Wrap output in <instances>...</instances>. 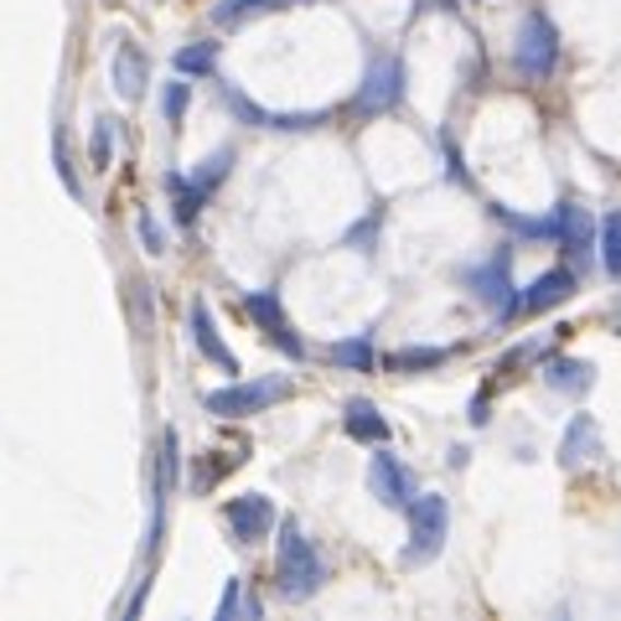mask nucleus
<instances>
[{
	"label": "nucleus",
	"instance_id": "obj_1",
	"mask_svg": "<svg viewBox=\"0 0 621 621\" xmlns=\"http://www.w3.org/2000/svg\"><path fill=\"white\" fill-rule=\"evenodd\" d=\"M327 581V564L316 554V543L306 539V528L285 518L280 524V549H274V585H280V596L285 601H310L316 590Z\"/></svg>",
	"mask_w": 621,
	"mask_h": 621
},
{
	"label": "nucleus",
	"instance_id": "obj_2",
	"mask_svg": "<svg viewBox=\"0 0 621 621\" xmlns=\"http://www.w3.org/2000/svg\"><path fill=\"white\" fill-rule=\"evenodd\" d=\"M409 518V543L399 564H430L441 549H446V534H450V503L441 492H414V503L405 507Z\"/></svg>",
	"mask_w": 621,
	"mask_h": 621
},
{
	"label": "nucleus",
	"instance_id": "obj_3",
	"mask_svg": "<svg viewBox=\"0 0 621 621\" xmlns=\"http://www.w3.org/2000/svg\"><path fill=\"white\" fill-rule=\"evenodd\" d=\"M291 378L285 373H270V378H233L229 388H213L202 405H208V414H218V420H249V414H265L270 405H280V399H291Z\"/></svg>",
	"mask_w": 621,
	"mask_h": 621
},
{
	"label": "nucleus",
	"instance_id": "obj_4",
	"mask_svg": "<svg viewBox=\"0 0 621 621\" xmlns=\"http://www.w3.org/2000/svg\"><path fill=\"white\" fill-rule=\"evenodd\" d=\"M513 68H518V78H528V83H543V78H554V68H560V26L543 16V11H528L524 26H518Z\"/></svg>",
	"mask_w": 621,
	"mask_h": 621
},
{
	"label": "nucleus",
	"instance_id": "obj_5",
	"mask_svg": "<svg viewBox=\"0 0 621 621\" xmlns=\"http://www.w3.org/2000/svg\"><path fill=\"white\" fill-rule=\"evenodd\" d=\"M466 291L477 295L487 310H497L503 321L518 316V285H513V254L497 249L492 259H482L477 270H466Z\"/></svg>",
	"mask_w": 621,
	"mask_h": 621
},
{
	"label": "nucleus",
	"instance_id": "obj_6",
	"mask_svg": "<svg viewBox=\"0 0 621 621\" xmlns=\"http://www.w3.org/2000/svg\"><path fill=\"white\" fill-rule=\"evenodd\" d=\"M399 98H405V62L373 58V68L363 73V89H358V98H352V109H358L363 119H373V115H388Z\"/></svg>",
	"mask_w": 621,
	"mask_h": 621
},
{
	"label": "nucleus",
	"instance_id": "obj_7",
	"mask_svg": "<svg viewBox=\"0 0 621 621\" xmlns=\"http://www.w3.org/2000/svg\"><path fill=\"white\" fill-rule=\"evenodd\" d=\"M368 492L378 497L384 507H394V513H405L409 503H414V492H420V482H414V471H409L399 456H388V450H378L368 461Z\"/></svg>",
	"mask_w": 621,
	"mask_h": 621
},
{
	"label": "nucleus",
	"instance_id": "obj_8",
	"mask_svg": "<svg viewBox=\"0 0 621 621\" xmlns=\"http://www.w3.org/2000/svg\"><path fill=\"white\" fill-rule=\"evenodd\" d=\"M244 310H249V321L265 331L270 342H280L291 358H306V342L295 337L291 316H285V306H280V295H274V291H249V295H244Z\"/></svg>",
	"mask_w": 621,
	"mask_h": 621
},
{
	"label": "nucleus",
	"instance_id": "obj_9",
	"mask_svg": "<svg viewBox=\"0 0 621 621\" xmlns=\"http://www.w3.org/2000/svg\"><path fill=\"white\" fill-rule=\"evenodd\" d=\"M223 518H229L238 543H259V539H270V528H274V503L265 492H244V497H233L223 507Z\"/></svg>",
	"mask_w": 621,
	"mask_h": 621
},
{
	"label": "nucleus",
	"instance_id": "obj_10",
	"mask_svg": "<svg viewBox=\"0 0 621 621\" xmlns=\"http://www.w3.org/2000/svg\"><path fill=\"white\" fill-rule=\"evenodd\" d=\"M109 78H115V94L119 98H145V83H151V58H145V47H136L130 37H119L115 58H109Z\"/></svg>",
	"mask_w": 621,
	"mask_h": 621
},
{
	"label": "nucleus",
	"instance_id": "obj_11",
	"mask_svg": "<svg viewBox=\"0 0 621 621\" xmlns=\"http://www.w3.org/2000/svg\"><path fill=\"white\" fill-rule=\"evenodd\" d=\"M187 327H192V348L202 352L208 363H218V368L229 373V378H238V358L223 348V337H218V321H213V306H208V301H192V310H187Z\"/></svg>",
	"mask_w": 621,
	"mask_h": 621
},
{
	"label": "nucleus",
	"instance_id": "obj_12",
	"mask_svg": "<svg viewBox=\"0 0 621 621\" xmlns=\"http://www.w3.org/2000/svg\"><path fill=\"white\" fill-rule=\"evenodd\" d=\"M570 295H575V274L570 270H543L528 291H518V316H539V310L570 301Z\"/></svg>",
	"mask_w": 621,
	"mask_h": 621
},
{
	"label": "nucleus",
	"instance_id": "obj_13",
	"mask_svg": "<svg viewBox=\"0 0 621 621\" xmlns=\"http://www.w3.org/2000/svg\"><path fill=\"white\" fill-rule=\"evenodd\" d=\"M601 456V425L590 420V414H570V425H564V441H560V466H585Z\"/></svg>",
	"mask_w": 621,
	"mask_h": 621
},
{
	"label": "nucleus",
	"instance_id": "obj_14",
	"mask_svg": "<svg viewBox=\"0 0 621 621\" xmlns=\"http://www.w3.org/2000/svg\"><path fill=\"white\" fill-rule=\"evenodd\" d=\"M543 384L581 399V394L596 388V363H585V358H549V363H543Z\"/></svg>",
	"mask_w": 621,
	"mask_h": 621
},
{
	"label": "nucleus",
	"instance_id": "obj_15",
	"mask_svg": "<svg viewBox=\"0 0 621 621\" xmlns=\"http://www.w3.org/2000/svg\"><path fill=\"white\" fill-rule=\"evenodd\" d=\"M554 238H560L570 254H585L590 238H596V218L585 213L581 202H560V208H554Z\"/></svg>",
	"mask_w": 621,
	"mask_h": 621
},
{
	"label": "nucleus",
	"instance_id": "obj_16",
	"mask_svg": "<svg viewBox=\"0 0 621 621\" xmlns=\"http://www.w3.org/2000/svg\"><path fill=\"white\" fill-rule=\"evenodd\" d=\"M342 430H348L352 441H363V446H384L388 441V420L378 414L373 399H348V409H342Z\"/></svg>",
	"mask_w": 621,
	"mask_h": 621
},
{
	"label": "nucleus",
	"instance_id": "obj_17",
	"mask_svg": "<svg viewBox=\"0 0 621 621\" xmlns=\"http://www.w3.org/2000/svg\"><path fill=\"white\" fill-rule=\"evenodd\" d=\"M285 5H310V0H218L213 21L218 26H249V21L270 16V11H285Z\"/></svg>",
	"mask_w": 621,
	"mask_h": 621
},
{
	"label": "nucleus",
	"instance_id": "obj_18",
	"mask_svg": "<svg viewBox=\"0 0 621 621\" xmlns=\"http://www.w3.org/2000/svg\"><path fill=\"white\" fill-rule=\"evenodd\" d=\"M327 358L337 363V368H348V373H368L373 363H378V352H373V337H368V331H358V337H342V342H331Z\"/></svg>",
	"mask_w": 621,
	"mask_h": 621
},
{
	"label": "nucleus",
	"instance_id": "obj_19",
	"mask_svg": "<svg viewBox=\"0 0 621 621\" xmlns=\"http://www.w3.org/2000/svg\"><path fill=\"white\" fill-rule=\"evenodd\" d=\"M176 73H187V78H213L218 68V42H197V47H176Z\"/></svg>",
	"mask_w": 621,
	"mask_h": 621
},
{
	"label": "nucleus",
	"instance_id": "obj_20",
	"mask_svg": "<svg viewBox=\"0 0 621 621\" xmlns=\"http://www.w3.org/2000/svg\"><path fill=\"white\" fill-rule=\"evenodd\" d=\"M166 192H172L176 223H192V218L202 213V202H208V197L197 192V187H192V181H187V176H181V172H172V176H166Z\"/></svg>",
	"mask_w": 621,
	"mask_h": 621
},
{
	"label": "nucleus",
	"instance_id": "obj_21",
	"mask_svg": "<svg viewBox=\"0 0 621 621\" xmlns=\"http://www.w3.org/2000/svg\"><path fill=\"white\" fill-rule=\"evenodd\" d=\"M229 166H233V151H213V155H208V161H202V166L192 172V187H197L202 197H213L218 187H223Z\"/></svg>",
	"mask_w": 621,
	"mask_h": 621
},
{
	"label": "nucleus",
	"instance_id": "obj_22",
	"mask_svg": "<svg viewBox=\"0 0 621 621\" xmlns=\"http://www.w3.org/2000/svg\"><path fill=\"white\" fill-rule=\"evenodd\" d=\"M601 265H606V274L621 280V208L601 223Z\"/></svg>",
	"mask_w": 621,
	"mask_h": 621
},
{
	"label": "nucleus",
	"instance_id": "obj_23",
	"mask_svg": "<svg viewBox=\"0 0 621 621\" xmlns=\"http://www.w3.org/2000/svg\"><path fill=\"white\" fill-rule=\"evenodd\" d=\"M238 611H244V617H265V606L249 601V596H244V585H238V581H229V590H223V601H218V621H233Z\"/></svg>",
	"mask_w": 621,
	"mask_h": 621
},
{
	"label": "nucleus",
	"instance_id": "obj_24",
	"mask_svg": "<svg viewBox=\"0 0 621 621\" xmlns=\"http://www.w3.org/2000/svg\"><path fill=\"white\" fill-rule=\"evenodd\" d=\"M187 98H192V83H181V78L161 89V109H166V125H172V130H181V119H187Z\"/></svg>",
	"mask_w": 621,
	"mask_h": 621
},
{
	"label": "nucleus",
	"instance_id": "obj_25",
	"mask_svg": "<svg viewBox=\"0 0 621 621\" xmlns=\"http://www.w3.org/2000/svg\"><path fill=\"white\" fill-rule=\"evenodd\" d=\"M446 358H450L446 348H399V358H394V363H399L405 373H420V368H441Z\"/></svg>",
	"mask_w": 621,
	"mask_h": 621
},
{
	"label": "nucleus",
	"instance_id": "obj_26",
	"mask_svg": "<svg viewBox=\"0 0 621 621\" xmlns=\"http://www.w3.org/2000/svg\"><path fill=\"white\" fill-rule=\"evenodd\" d=\"M223 104H229L233 115H244L249 125H259V130H270V115H265V109H259V104H254L249 94H233V89H223Z\"/></svg>",
	"mask_w": 621,
	"mask_h": 621
},
{
	"label": "nucleus",
	"instance_id": "obj_27",
	"mask_svg": "<svg viewBox=\"0 0 621 621\" xmlns=\"http://www.w3.org/2000/svg\"><path fill=\"white\" fill-rule=\"evenodd\" d=\"M109 140H115V119H94V140H89L94 166H109Z\"/></svg>",
	"mask_w": 621,
	"mask_h": 621
},
{
	"label": "nucleus",
	"instance_id": "obj_28",
	"mask_svg": "<svg viewBox=\"0 0 621 621\" xmlns=\"http://www.w3.org/2000/svg\"><path fill=\"white\" fill-rule=\"evenodd\" d=\"M136 229H140V244H145L151 254L166 249V233H161V223H155L151 213H140V218H136Z\"/></svg>",
	"mask_w": 621,
	"mask_h": 621
},
{
	"label": "nucleus",
	"instance_id": "obj_29",
	"mask_svg": "<svg viewBox=\"0 0 621 621\" xmlns=\"http://www.w3.org/2000/svg\"><path fill=\"white\" fill-rule=\"evenodd\" d=\"M327 125V115H270V130H316Z\"/></svg>",
	"mask_w": 621,
	"mask_h": 621
},
{
	"label": "nucleus",
	"instance_id": "obj_30",
	"mask_svg": "<svg viewBox=\"0 0 621 621\" xmlns=\"http://www.w3.org/2000/svg\"><path fill=\"white\" fill-rule=\"evenodd\" d=\"M52 161H58V176H62V187L83 202V187H78V176H73V166H68V151H62V140H58V151H52Z\"/></svg>",
	"mask_w": 621,
	"mask_h": 621
},
{
	"label": "nucleus",
	"instance_id": "obj_31",
	"mask_svg": "<svg viewBox=\"0 0 621 621\" xmlns=\"http://www.w3.org/2000/svg\"><path fill=\"white\" fill-rule=\"evenodd\" d=\"M373 233H378V213H373L368 223H358V229L348 233V244H363V249H373Z\"/></svg>",
	"mask_w": 621,
	"mask_h": 621
},
{
	"label": "nucleus",
	"instance_id": "obj_32",
	"mask_svg": "<svg viewBox=\"0 0 621 621\" xmlns=\"http://www.w3.org/2000/svg\"><path fill=\"white\" fill-rule=\"evenodd\" d=\"M425 5H446V11H450V5H456V0H425Z\"/></svg>",
	"mask_w": 621,
	"mask_h": 621
}]
</instances>
